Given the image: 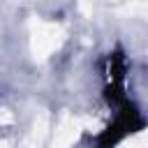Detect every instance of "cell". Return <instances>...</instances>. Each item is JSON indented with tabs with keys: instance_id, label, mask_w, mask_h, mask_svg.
Returning a JSON list of instances; mask_svg holds the SVG:
<instances>
[{
	"instance_id": "6da1fadb",
	"label": "cell",
	"mask_w": 148,
	"mask_h": 148,
	"mask_svg": "<svg viewBox=\"0 0 148 148\" xmlns=\"http://www.w3.org/2000/svg\"><path fill=\"white\" fill-rule=\"evenodd\" d=\"M79 134V123L72 120V118H65L60 123V127L56 130V139H53V148H69L74 143Z\"/></svg>"
}]
</instances>
